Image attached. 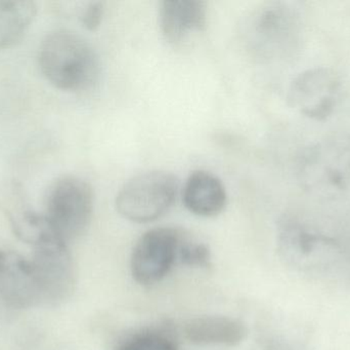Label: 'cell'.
<instances>
[{
  "mask_svg": "<svg viewBox=\"0 0 350 350\" xmlns=\"http://www.w3.org/2000/svg\"><path fill=\"white\" fill-rule=\"evenodd\" d=\"M16 226L20 236L34 246L30 261L42 301L55 305L69 299L75 290L76 271L68 242L57 236L44 215L26 214Z\"/></svg>",
  "mask_w": 350,
  "mask_h": 350,
  "instance_id": "cell-1",
  "label": "cell"
},
{
  "mask_svg": "<svg viewBox=\"0 0 350 350\" xmlns=\"http://www.w3.org/2000/svg\"><path fill=\"white\" fill-rule=\"evenodd\" d=\"M38 63L44 77L66 92L86 90L100 74V61L94 47L72 31L47 34L39 47Z\"/></svg>",
  "mask_w": 350,
  "mask_h": 350,
  "instance_id": "cell-2",
  "label": "cell"
},
{
  "mask_svg": "<svg viewBox=\"0 0 350 350\" xmlns=\"http://www.w3.org/2000/svg\"><path fill=\"white\" fill-rule=\"evenodd\" d=\"M296 177L316 197L350 193V134H330L306 146L298 156Z\"/></svg>",
  "mask_w": 350,
  "mask_h": 350,
  "instance_id": "cell-3",
  "label": "cell"
},
{
  "mask_svg": "<svg viewBox=\"0 0 350 350\" xmlns=\"http://www.w3.org/2000/svg\"><path fill=\"white\" fill-rule=\"evenodd\" d=\"M249 25L253 51L263 61L291 62L299 55L304 21L295 3H267L255 12Z\"/></svg>",
  "mask_w": 350,
  "mask_h": 350,
  "instance_id": "cell-4",
  "label": "cell"
},
{
  "mask_svg": "<svg viewBox=\"0 0 350 350\" xmlns=\"http://www.w3.org/2000/svg\"><path fill=\"white\" fill-rule=\"evenodd\" d=\"M176 193L174 175L150 171L133 177L123 185L116 197L117 211L129 221L150 223L167 213Z\"/></svg>",
  "mask_w": 350,
  "mask_h": 350,
  "instance_id": "cell-5",
  "label": "cell"
},
{
  "mask_svg": "<svg viewBox=\"0 0 350 350\" xmlns=\"http://www.w3.org/2000/svg\"><path fill=\"white\" fill-rule=\"evenodd\" d=\"M94 212V191L82 178L64 176L49 190L46 201L47 221L66 242L85 234Z\"/></svg>",
  "mask_w": 350,
  "mask_h": 350,
  "instance_id": "cell-6",
  "label": "cell"
},
{
  "mask_svg": "<svg viewBox=\"0 0 350 350\" xmlns=\"http://www.w3.org/2000/svg\"><path fill=\"white\" fill-rule=\"evenodd\" d=\"M342 80L332 68L304 70L293 78L287 92L288 105L314 121L334 114L342 96Z\"/></svg>",
  "mask_w": 350,
  "mask_h": 350,
  "instance_id": "cell-7",
  "label": "cell"
},
{
  "mask_svg": "<svg viewBox=\"0 0 350 350\" xmlns=\"http://www.w3.org/2000/svg\"><path fill=\"white\" fill-rule=\"evenodd\" d=\"M185 234L172 227H158L141 236L131 259V275L139 285L153 286L172 271Z\"/></svg>",
  "mask_w": 350,
  "mask_h": 350,
  "instance_id": "cell-8",
  "label": "cell"
},
{
  "mask_svg": "<svg viewBox=\"0 0 350 350\" xmlns=\"http://www.w3.org/2000/svg\"><path fill=\"white\" fill-rule=\"evenodd\" d=\"M0 296L12 308L42 303L32 263L14 252L0 251Z\"/></svg>",
  "mask_w": 350,
  "mask_h": 350,
  "instance_id": "cell-9",
  "label": "cell"
},
{
  "mask_svg": "<svg viewBox=\"0 0 350 350\" xmlns=\"http://www.w3.org/2000/svg\"><path fill=\"white\" fill-rule=\"evenodd\" d=\"M228 195L219 178L207 171H195L187 177L183 189V201L193 215L210 218L226 208Z\"/></svg>",
  "mask_w": 350,
  "mask_h": 350,
  "instance_id": "cell-10",
  "label": "cell"
},
{
  "mask_svg": "<svg viewBox=\"0 0 350 350\" xmlns=\"http://www.w3.org/2000/svg\"><path fill=\"white\" fill-rule=\"evenodd\" d=\"M207 21L206 3L197 0H166L159 8L162 34L170 42L177 43L191 33L202 30Z\"/></svg>",
  "mask_w": 350,
  "mask_h": 350,
  "instance_id": "cell-11",
  "label": "cell"
},
{
  "mask_svg": "<svg viewBox=\"0 0 350 350\" xmlns=\"http://www.w3.org/2000/svg\"><path fill=\"white\" fill-rule=\"evenodd\" d=\"M185 338L196 345L234 347L247 337V328L241 321L226 316H202L185 324Z\"/></svg>",
  "mask_w": 350,
  "mask_h": 350,
  "instance_id": "cell-12",
  "label": "cell"
},
{
  "mask_svg": "<svg viewBox=\"0 0 350 350\" xmlns=\"http://www.w3.org/2000/svg\"><path fill=\"white\" fill-rule=\"evenodd\" d=\"M37 6L27 0H0V51L21 40L36 18Z\"/></svg>",
  "mask_w": 350,
  "mask_h": 350,
  "instance_id": "cell-13",
  "label": "cell"
},
{
  "mask_svg": "<svg viewBox=\"0 0 350 350\" xmlns=\"http://www.w3.org/2000/svg\"><path fill=\"white\" fill-rule=\"evenodd\" d=\"M183 264L191 267L207 268L211 264V253L205 244L183 238L178 253Z\"/></svg>",
  "mask_w": 350,
  "mask_h": 350,
  "instance_id": "cell-14",
  "label": "cell"
},
{
  "mask_svg": "<svg viewBox=\"0 0 350 350\" xmlns=\"http://www.w3.org/2000/svg\"><path fill=\"white\" fill-rule=\"evenodd\" d=\"M117 350H177L174 341L163 334L147 333L126 341Z\"/></svg>",
  "mask_w": 350,
  "mask_h": 350,
  "instance_id": "cell-15",
  "label": "cell"
},
{
  "mask_svg": "<svg viewBox=\"0 0 350 350\" xmlns=\"http://www.w3.org/2000/svg\"><path fill=\"white\" fill-rule=\"evenodd\" d=\"M103 16L104 4L98 1L90 2L82 10L80 20L88 30H96L102 22Z\"/></svg>",
  "mask_w": 350,
  "mask_h": 350,
  "instance_id": "cell-16",
  "label": "cell"
}]
</instances>
